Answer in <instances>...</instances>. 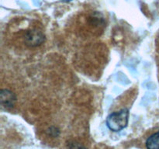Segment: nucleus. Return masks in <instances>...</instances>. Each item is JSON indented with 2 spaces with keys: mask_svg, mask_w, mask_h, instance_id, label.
<instances>
[{
  "mask_svg": "<svg viewBox=\"0 0 159 149\" xmlns=\"http://www.w3.org/2000/svg\"><path fill=\"white\" fill-rule=\"evenodd\" d=\"M129 110L123 109L119 112H114L108 116L107 125L113 131H120L127 127L128 123Z\"/></svg>",
  "mask_w": 159,
  "mask_h": 149,
  "instance_id": "obj_1",
  "label": "nucleus"
},
{
  "mask_svg": "<svg viewBox=\"0 0 159 149\" xmlns=\"http://www.w3.org/2000/svg\"><path fill=\"white\" fill-rule=\"evenodd\" d=\"M67 149H87L82 143L77 141H70L67 144Z\"/></svg>",
  "mask_w": 159,
  "mask_h": 149,
  "instance_id": "obj_5",
  "label": "nucleus"
},
{
  "mask_svg": "<svg viewBox=\"0 0 159 149\" xmlns=\"http://www.w3.org/2000/svg\"><path fill=\"white\" fill-rule=\"evenodd\" d=\"M0 101L5 108H12L16 101V97L12 92L8 89H2L0 93Z\"/></svg>",
  "mask_w": 159,
  "mask_h": 149,
  "instance_id": "obj_3",
  "label": "nucleus"
},
{
  "mask_svg": "<svg viewBox=\"0 0 159 149\" xmlns=\"http://www.w3.org/2000/svg\"><path fill=\"white\" fill-rule=\"evenodd\" d=\"M61 1H63V2H71V0H61Z\"/></svg>",
  "mask_w": 159,
  "mask_h": 149,
  "instance_id": "obj_6",
  "label": "nucleus"
},
{
  "mask_svg": "<svg viewBox=\"0 0 159 149\" xmlns=\"http://www.w3.org/2000/svg\"><path fill=\"white\" fill-rule=\"evenodd\" d=\"M146 147L148 149H159V131L148 138Z\"/></svg>",
  "mask_w": 159,
  "mask_h": 149,
  "instance_id": "obj_4",
  "label": "nucleus"
},
{
  "mask_svg": "<svg viewBox=\"0 0 159 149\" xmlns=\"http://www.w3.org/2000/svg\"><path fill=\"white\" fill-rule=\"evenodd\" d=\"M45 36L41 30L37 28H33L26 32L24 36V41L27 46L34 47L40 46L44 42Z\"/></svg>",
  "mask_w": 159,
  "mask_h": 149,
  "instance_id": "obj_2",
  "label": "nucleus"
}]
</instances>
